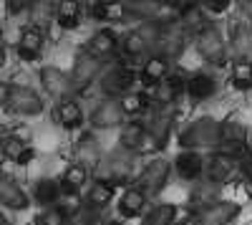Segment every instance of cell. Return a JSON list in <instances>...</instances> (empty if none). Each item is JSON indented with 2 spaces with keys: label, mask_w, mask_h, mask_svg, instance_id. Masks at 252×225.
<instances>
[{
  "label": "cell",
  "mask_w": 252,
  "mask_h": 225,
  "mask_svg": "<svg viewBox=\"0 0 252 225\" xmlns=\"http://www.w3.org/2000/svg\"><path fill=\"white\" fill-rule=\"evenodd\" d=\"M101 64H98V58L91 56V53H81L76 58V64H73V74H71V86L76 91H83V89H89V84L96 78Z\"/></svg>",
  "instance_id": "8992f818"
},
{
  "label": "cell",
  "mask_w": 252,
  "mask_h": 225,
  "mask_svg": "<svg viewBox=\"0 0 252 225\" xmlns=\"http://www.w3.org/2000/svg\"><path fill=\"white\" fill-rule=\"evenodd\" d=\"M232 84L237 89H250L252 86V64L250 61H237L235 69H232Z\"/></svg>",
  "instance_id": "1f68e13d"
},
{
  "label": "cell",
  "mask_w": 252,
  "mask_h": 225,
  "mask_svg": "<svg viewBox=\"0 0 252 225\" xmlns=\"http://www.w3.org/2000/svg\"><path fill=\"white\" fill-rule=\"evenodd\" d=\"M114 48H116V36H114L111 31H101V33H96V36L89 40V48H86V53H91V56L101 58V56L111 53Z\"/></svg>",
  "instance_id": "cb8c5ba5"
},
{
  "label": "cell",
  "mask_w": 252,
  "mask_h": 225,
  "mask_svg": "<svg viewBox=\"0 0 252 225\" xmlns=\"http://www.w3.org/2000/svg\"><path fill=\"white\" fill-rule=\"evenodd\" d=\"M43 51V31H38V28H26L23 33H20L18 38V53L20 58H26V61H33L38 58V53Z\"/></svg>",
  "instance_id": "8fae6325"
},
{
  "label": "cell",
  "mask_w": 252,
  "mask_h": 225,
  "mask_svg": "<svg viewBox=\"0 0 252 225\" xmlns=\"http://www.w3.org/2000/svg\"><path fill=\"white\" fill-rule=\"evenodd\" d=\"M197 46H199V53L209 61V64H217V66L224 64L227 48H224V40H222L217 28H204L197 38Z\"/></svg>",
  "instance_id": "3957f363"
},
{
  "label": "cell",
  "mask_w": 252,
  "mask_h": 225,
  "mask_svg": "<svg viewBox=\"0 0 252 225\" xmlns=\"http://www.w3.org/2000/svg\"><path fill=\"white\" fill-rule=\"evenodd\" d=\"M250 188H252V175H250Z\"/></svg>",
  "instance_id": "c3c4849f"
},
{
  "label": "cell",
  "mask_w": 252,
  "mask_h": 225,
  "mask_svg": "<svg viewBox=\"0 0 252 225\" xmlns=\"http://www.w3.org/2000/svg\"><path fill=\"white\" fill-rule=\"evenodd\" d=\"M3 142H5V127L0 124V147H3Z\"/></svg>",
  "instance_id": "f6af8a7d"
},
{
  "label": "cell",
  "mask_w": 252,
  "mask_h": 225,
  "mask_svg": "<svg viewBox=\"0 0 252 225\" xmlns=\"http://www.w3.org/2000/svg\"><path fill=\"white\" fill-rule=\"evenodd\" d=\"M229 172H232V157L229 154H215L212 159H209L207 165V177L209 182H215V185H220V182H224L229 177Z\"/></svg>",
  "instance_id": "2e32d148"
},
{
  "label": "cell",
  "mask_w": 252,
  "mask_h": 225,
  "mask_svg": "<svg viewBox=\"0 0 252 225\" xmlns=\"http://www.w3.org/2000/svg\"><path fill=\"white\" fill-rule=\"evenodd\" d=\"M56 5L53 0H33L31 8H28V15H31V26L38 28V31H43L48 23H51V18L56 15Z\"/></svg>",
  "instance_id": "7c38bea8"
},
{
  "label": "cell",
  "mask_w": 252,
  "mask_h": 225,
  "mask_svg": "<svg viewBox=\"0 0 252 225\" xmlns=\"http://www.w3.org/2000/svg\"><path fill=\"white\" fill-rule=\"evenodd\" d=\"M0 152H3V157L18 162V165H26V162L33 157V150H31L20 137H5V142H3V147H0Z\"/></svg>",
  "instance_id": "5bb4252c"
},
{
  "label": "cell",
  "mask_w": 252,
  "mask_h": 225,
  "mask_svg": "<svg viewBox=\"0 0 252 225\" xmlns=\"http://www.w3.org/2000/svg\"><path fill=\"white\" fill-rule=\"evenodd\" d=\"M61 192H63V188L56 185L53 180H40L35 185V200L40 205H48V208H53V202L61 197Z\"/></svg>",
  "instance_id": "484cf974"
},
{
  "label": "cell",
  "mask_w": 252,
  "mask_h": 225,
  "mask_svg": "<svg viewBox=\"0 0 252 225\" xmlns=\"http://www.w3.org/2000/svg\"><path fill=\"white\" fill-rule=\"evenodd\" d=\"M242 8H245V13H247V18L252 20V0H245V3H242Z\"/></svg>",
  "instance_id": "7bdbcfd3"
},
{
  "label": "cell",
  "mask_w": 252,
  "mask_h": 225,
  "mask_svg": "<svg viewBox=\"0 0 252 225\" xmlns=\"http://www.w3.org/2000/svg\"><path fill=\"white\" fill-rule=\"evenodd\" d=\"M131 165H134V159H131V154H126V150L124 152H114L106 162H103L98 182H109V185L124 182L126 177H129V172H131Z\"/></svg>",
  "instance_id": "7a4b0ae2"
},
{
  "label": "cell",
  "mask_w": 252,
  "mask_h": 225,
  "mask_svg": "<svg viewBox=\"0 0 252 225\" xmlns=\"http://www.w3.org/2000/svg\"><path fill=\"white\" fill-rule=\"evenodd\" d=\"M164 74H166V61H164L161 56H157V58L146 61V66H144V71H141V78H144V84L159 86V81L164 78Z\"/></svg>",
  "instance_id": "83f0119b"
},
{
  "label": "cell",
  "mask_w": 252,
  "mask_h": 225,
  "mask_svg": "<svg viewBox=\"0 0 252 225\" xmlns=\"http://www.w3.org/2000/svg\"><path fill=\"white\" fill-rule=\"evenodd\" d=\"M31 3H33V0H8V10L10 13H20V10L31 8Z\"/></svg>",
  "instance_id": "ab89813d"
},
{
  "label": "cell",
  "mask_w": 252,
  "mask_h": 225,
  "mask_svg": "<svg viewBox=\"0 0 252 225\" xmlns=\"http://www.w3.org/2000/svg\"><path fill=\"white\" fill-rule=\"evenodd\" d=\"M177 170H179V175L184 177V180H194V177H199L202 175V157L197 154V152H184V154H179L177 157Z\"/></svg>",
  "instance_id": "7402d4cb"
},
{
  "label": "cell",
  "mask_w": 252,
  "mask_h": 225,
  "mask_svg": "<svg viewBox=\"0 0 252 225\" xmlns=\"http://www.w3.org/2000/svg\"><path fill=\"white\" fill-rule=\"evenodd\" d=\"M89 205L91 208H96V210H101L103 205H109L111 202V197H114V185H109V182H96V185H91V190H89Z\"/></svg>",
  "instance_id": "4316f807"
},
{
  "label": "cell",
  "mask_w": 252,
  "mask_h": 225,
  "mask_svg": "<svg viewBox=\"0 0 252 225\" xmlns=\"http://www.w3.org/2000/svg\"><path fill=\"white\" fill-rule=\"evenodd\" d=\"M126 15V3L121 0H98L94 5V18L98 20H121Z\"/></svg>",
  "instance_id": "44dd1931"
},
{
  "label": "cell",
  "mask_w": 252,
  "mask_h": 225,
  "mask_svg": "<svg viewBox=\"0 0 252 225\" xmlns=\"http://www.w3.org/2000/svg\"><path fill=\"white\" fill-rule=\"evenodd\" d=\"M126 13L136 15V18H144L146 23H154V20L161 15V8H159L157 0H129V3H126Z\"/></svg>",
  "instance_id": "ac0fdd59"
},
{
  "label": "cell",
  "mask_w": 252,
  "mask_h": 225,
  "mask_svg": "<svg viewBox=\"0 0 252 225\" xmlns=\"http://www.w3.org/2000/svg\"><path fill=\"white\" fill-rule=\"evenodd\" d=\"M146 48V40L139 36V31L136 33H129L126 36V40H124V51L129 53V56H139L141 51Z\"/></svg>",
  "instance_id": "74e56055"
},
{
  "label": "cell",
  "mask_w": 252,
  "mask_h": 225,
  "mask_svg": "<svg viewBox=\"0 0 252 225\" xmlns=\"http://www.w3.org/2000/svg\"><path fill=\"white\" fill-rule=\"evenodd\" d=\"M159 43H164L166 56H177L182 51V31L179 28H166L159 36Z\"/></svg>",
  "instance_id": "d6a6232c"
},
{
  "label": "cell",
  "mask_w": 252,
  "mask_h": 225,
  "mask_svg": "<svg viewBox=\"0 0 252 225\" xmlns=\"http://www.w3.org/2000/svg\"><path fill=\"white\" fill-rule=\"evenodd\" d=\"M232 48H235V53L242 61H247L252 56V28L247 23H237L235 26V31H232Z\"/></svg>",
  "instance_id": "e0dca14e"
},
{
  "label": "cell",
  "mask_w": 252,
  "mask_h": 225,
  "mask_svg": "<svg viewBox=\"0 0 252 225\" xmlns=\"http://www.w3.org/2000/svg\"><path fill=\"white\" fill-rule=\"evenodd\" d=\"M111 225H121V223H111Z\"/></svg>",
  "instance_id": "681fc988"
},
{
  "label": "cell",
  "mask_w": 252,
  "mask_h": 225,
  "mask_svg": "<svg viewBox=\"0 0 252 225\" xmlns=\"http://www.w3.org/2000/svg\"><path fill=\"white\" fill-rule=\"evenodd\" d=\"M184 147H217L222 145V127L212 119H199L182 134Z\"/></svg>",
  "instance_id": "6da1fadb"
},
{
  "label": "cell",
  "mask_w": 252,
  "mask_h": 225,
  "mask_svg": "<svg viewBox=\"0 0 252 225\" xmlns=\"http://www.w3.org/2000/svg\"><path fill=\"white\" fill-rule=\"evenodd\" d=\"M124 119V109H121V101H103V104L96 107V112L91 114V124L98 129H109L121 124Z\"/></svg>",
  "instance_id": "9c48e42d"
},
{
  "label": "cell",
  "mask_w": 252,
  "mask_h": 225,
  "mask_svg": "<svg viewBox=\"0 0 252 225\" xmlns=\"http://www.w3.org/2000/svg\"><path fill=\"white\" fill-rule=\"evenodd\" d=\"M131 84H134V74L129 69H114L103 76V91L109 94H124Z\"/></svg>",
  "instance_id": "9a60e30c"
},
{
  "label": "cell",
  "mask_w": 252,
  "mask_h": 225,
  "mask_svg": "<svg viewBox=\"0 0 252 225\" xmlns=\"http://www.w3.org/2000/svg\"><path fill=\"white\" fill-rule=\"evenodd\" d=\"M56 119H58V124H61V127H66V129L78 127L81 121H83V112H81V107H78V101H73V99H63L61 104L56 107Z\"/></svg>",
  "instance_id": "4fadbf2b"
},
{
  "label": "cell",
  "mask_w": 252,
  "mask_h": 225,
  "mask_svg": "<svg viewBox=\"0 0 252 225\" xmlns=\"http://www.w3.org/2000/svg\"><path fill=\"white\" fill-rule=\"evenodd\" d=\"M144 107H146V96L144 94H126L124 101H121L124 114H139Z\"/></svg>",
  "instance_id": "8d00e7d4"
},
{
  "label": "cell",
  "mask_w": 252,
  "mask_h": 225,
  "mask_svg": "<svg viewBox=\"0 0 252 225\" xmlns=\"http://www.w3.org/2000/svg\"><path fill=\"white\" fill-rule=\"evenodd\" d=\"M76 154H78V165L83 167H96L98 162H101V152H98V145L91 139V137H83L78 142V147H76Z\"/></svg>",
  "instance_id": "ffe728a7"
},
{
  "label": "cell",
  "mask_w": 252,
  "mask_h": 225,
  "mask_svg": "<svg viewBox=\"0 0 252 225\" xmlns=\"http://www.w3.org/2000/svg\"><path fill=\"white\" fill-rule=\"evenodd\" d=\"M40 84H43V89L53 96V99H63L73 86H71V76H66L61 69L56 66H46L43 71H40Z\"/></svg>",
  "instance_id": "ba28073f"
},
{
  "label": "cell",
  "mask_w": 252,
  "mask_h": 225,
  "mask_svg": "<svg viewBox=\"0 0 252 225\" xmlns=\"http://www.w3.org/2000/svg\"><path fill=\"white\" fill-rule=\"evenodd\" d=\"M174 218V208L172 205H159L154 213H149V218H146L144 225H169Z\"/></svg>",
  "instance_id": "d590c367"
},
{
  "label": "cell",
  "mask_w": 252,
  "mask_h": 225,
  "mask_svg": "<svg viewBox=\"0 0 252 225\" xmlns=\"http://www.w3.org/2000/svg\"><path fill=\"white\" fill-rule=\"evenodd\" d=\"M187 89H189V94H192L194 99H207V96H212L215 94V81L209 78V76H194L192 81L187 84Z\"/></svg>",
  "instance_id": "4dcf8cb0"
},
{
  "label": "cell",
  "mask_w": 252,
  "mask_h": 225,
  "mask_svg": "<svg viewBox=\"0 0 252 225\" xmlns=\"http://www.w3.org/2000/svg\"><path fill=\"white\" fill-rule=\"evenodd\" d=\"M144 205H146V195H144L139 188H131V190H126V192H124L119 210H121V215H126V218H134V215L141 213Z\"/></svg>",
  "instance_id": "603a6c76"
},
{
  "label": "cell",
  "mask_w": 252,
  "mask_h": 225,
  "mask_svg": "<svg viewBox=\"0 0 252 225\" xmlns=\"http://www.w3.org/2000/svg\"><path fill=\"white\" fill-rule=\"evenodd\" d=\"M10 91H13V86L5 84V81H0V104H8L10 101Z\"/></svg>",
  "instance_id": "b9f144b4"
},
{
  "label": "cell",
  "mask_w": 252,
  "mask_h": 225,
  "mask_svg": "<svg viewBox=\"0 0 252 225\" xmlns=\"http://www.w3.org/2000/svg\"><path fill=\"white\" fill-rule=\"evenodd\" d=\"M86 177H89V170L83 165H71L66 172H63V182H61L63 192H78L83 185H86Z\"/></svg>",
  "instance_id": "d4e9b609"
},
{
  "label": "cell",
  "mask_w": 252,
  "mask_h": 225,
  "mask_svg": "<svg viewBox=\"0 0 252 225\" xmlns=\"http://www.w3.org/2000/svg\"><path fill=\"white\" fill-rule=\"evenodd\" d=\"M146 137V127L134 121V124H126V129L121 132V145L124 150H134V147H141V142Z\"/></svg>",
  "instance_id": "f1b7e54d"
},
{
  "label": "cell",
  "mask_w": 252,
  "mask_h": 225,
  "mask_svg": "<svg viewBox=\"0 0 252 225\" xmlns=\"http://www.w3.org/2000/svg\"><path fill=\"white\" fill-rule=\"evenodd\" d=\"M0 225H10V223L5 220V215H3V213H0Z\"/></svg>",
  "instance_id": "7dc6e473"
},
{
  "label": "cell",
  "mask_w": 252,
  "mask_h": 225,
  "mask_svg": "<svg viewBox=\"0 0 252 225\" xmlns=\"http://www.w3.org/2000/svg\"><path fill=\"white\" fill-rule=\"evenodd\" d=\"M240 213V208L235 202H215V205H209L202 210L199 215V225H224L229 223L235 215Z\"/></svg>",
  "instance_id": "30bf717a"
},
{
  "label": "cell",
  "mask_w": 252,
  "mask_h": 225,
  "mask_svg": "<svg viewBox=\"0 0 252 225\" xmlns=\"http://www.w3.org/2000/svg\"><path fill=\"white\" fill-rule=\"evenodd\" d=\"M166 177H169V165L164 159H154L152 165H146V170L139 177V190L144 195H157L164 185H166Z\"/></svg>",
  "instance_id": "5b68a950"
},
{
  "label": "cell",
  "mask_w": 252,
  "mask_h": 225,
  "mask_svg": "<svg viewBox=\"0 0 252 225\" xmlns=\"http://www.w3.org/2000/svg\"><path fill=\"white\" fill-rule=\"evenodd\" d=\"M56 18H58L61 28H76V26H78V18H81L78 0H58Z\"/></svg>",
  "instance_id": "d6986e66"
},
{
  "label": "cell",
  "mask_w": 252,
  "mask_h": 225,
  "mask_svg": "<svg viewBox=\"0 0 252 225\" xmlns=\"http://www.w3.org/2000/svg\"><path fill=\"white\" fill-rule=\"evenodd\" d=\"M96 220H98V210L91 208V205H86V208H78V210L68 218L66 225H94Z\"/></svg>",
  "instance_id": "e575fe53"
},
{
  "label": "cell",
  "mask_w": 252,
  "mask_h": 225,
  "mask_svg": "<svg viewBox=\"0 0 252 225\" xmlns=\"http://www.w3.org/2000/svg\"><path fill=\"white\" fill-rule=\"evenodd\" d=\"M5 66V46H3V40H0V69Z\"/></svg>",
  "instance_id": "ee69618b"
},
{
  "label": "cell",
  "mask_w": 252,
  "mask_h": 225,
  "mask_svg": "<svg viewBox=\"0 0 252 225\" xmlns=\"http://www.w3.org/2000/svg\"><path fill=\"white\" fill-rule=\"evenodd\" d=\"M174 96H177V81H166V84H159V89H157L159 104H172Z\"/></svg>",
  "instance_id": "f35d334b"
},
{
  "label": "cell",
  "mask_w": 252,
  "mask_h": 225,
  "mask_svg": "<svg viewBox=\"0 0 252 225\" xmlns=\"http://www.w3.org/2000/svg\"><path fill=\"white\" fill-rule=\"evenodd\" d=\"M182 225H199V220H194V218H192V220H184Z\"/></svg>",
  "instance_id": "bcb514c9"
},
{
  "label": "cell",
  "mask_w": 252,
  "mask_h": 225,
  "mask_svg": "<svg viewBox=\"0 0 252 225\" xmlns=\"http://www.w3.org/2000/svg\"><path fill=\"white\" fill-rule=\"evenodd\" d=\"M0 205H5L10 210H26L31 205V200L15 180L0 175Z\"/></svg>",
  "instance_id": "52a82bcc"
},
{
  "label": "cell",
  "mask_w": 252,
  "mask_h": 225,
  "mask_svg": "<svg viewBox=\"0 0 252 225\" xmlns=\"http://www.w3.org/2000/svg\"><path fill=\"white\" fill-rule=\"evenodd\" d=\"M8 107L18 114H26V116H35L43 112V101H40V96L28 89V86H13L10 91V101H8Z\"/></svg>",
  "instance_id": "277c9868"
},
{
  "label": "cell",
  "mask_w": 252,
  "mask_h": 225,
  "mask_svg": "<svg viewBox=\"0 0 252 225\" xmlns=\"http://www.w3.org/2000/svg\"><path fill=\"white\" fill-rule=\"evenodd\" d=\"M197 3H202V5H207L209 10H224L227 8V3H229V0H197Z\"/></svg>",
  "instance_id": "60d3db41"
},
{
  "label": "cell",
  "mask_w": 252,
  "mask_h": 225,
  "mask_svg": "<svg viewBox=\"0 0 252 225\" xmlns=\"http://www.w3.org/2000/svg\"><path fill=\"white\" fill-rule=\"evenodd\" d=\"M68 223V218H66V213H63L61 208H46L43 213L38 215V220H35V225H66Z\"/></svg>",
  "instance_id": "836d02e7"
},
{
  "label": "cell",
  "mask_w": 252,
  "mask_h": 225,
  "mask_svg": "<svg viewBox=\"0 0 252 225\" xmlns=\"http://www.w3.org/2000/svg\"><path fill=\"white\" fill-rule=\"evenodd\" d=\"M182 20H184V28L187 31H204L207 28V20H204V13L199 5H187L184 13H182Z\"/></svg>",
  "instance_id": "f546056e"
}]
</instances>
